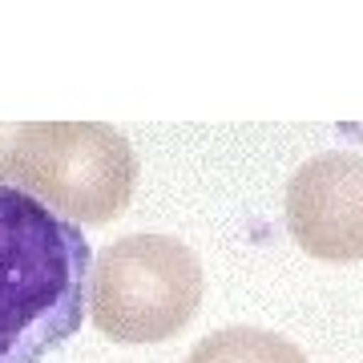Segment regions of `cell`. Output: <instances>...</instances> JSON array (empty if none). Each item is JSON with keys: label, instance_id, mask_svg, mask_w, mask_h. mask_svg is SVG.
Returning <instances> with one entry per match:
<instances>
[{"label": "cell", "instance_id": "cell-5", "mask_svg": "<svg viewBox=\"0 0 363 363\" xmlns=\"http://www.w3.org/2000/svg\"><path fill=\"white\" fill-rule=\"evenodd\" d=\"M186 363H307L291 339L259 327H226L198 343Z\"/></svg>", "mask_w": 363, "mask_h": 363}, {"label": "cell", "instance_id": "cell-1", "mask_svg": "<svg viewBox=\"0 0 363 363\" xmlns=\"http://www.w3.org/2000/svg\"><path fill=\"white\" fill-rule=\"evenodd\" d=\"M93 247L77 222L0 182V363H40L81 331Z\"/></svg>", "mask_w": 363, "mask_h": 363}, {"label": "cell", "instance_id": "cell-2", "mask_svg": "<svg viewBox=\"0 0 363 363\" xmlns=\"http://www.w3.org/2000/svg\"><path fill=\"white\" fill-rule=\"evenodd\" d=\"M0 178L49 210L105 226L130 206L138 154L130 138L105 121L0 125Z\"/></svg>", "mask_w": 363, "mask_h": 363}, {"label": "cell", "instance_id": "cell-4", "mask_svg": "<svg viewBox=\"0 0 363 363\" xmlns=\"http://www.w3.org/2000/svg\"><path fill=\"white\" fill-rule=\"evenodd\" d=\"M286 230L311 259H363V154L327 150L286 182Z\"/></svg>", "mask_w": 363, "mask_h": 363}, {"label": "cell", "instance_id": "cell-3", "mask_svg": "<svg viewBox=\"0 0 363 363\" xmlns=\"http://www.w3.org/2000/svg\"><path fill=\"white\" fill-rule=\"evenodd\" d=\"M202 307V262L166 234H130L97 255L89 271V315L117 343L174 339Z\"/></svg>", "mask_w": 363, "mask_h": 363}]
</instances>
